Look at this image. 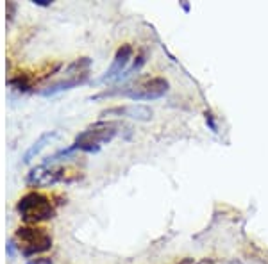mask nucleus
<instances>
[{"label":"nucleus","instance_id":"obj_13","mask_svg":"<svg viewBox=\"0 0 268 264\" xmlns=\"http://www.w3.org/2000/svg\"><path fill=\"white\" fill-rule=\"evenodd\" d=\"M206 121L209 123V127H211L213 132H216V125H215V121H213V116L211 114H206Z\"/></svg>","mask_w":268,"mask_h":264},{"label":"nucleus","instance_id":"obj_12","mask_svg":"<svg viewBox=\"0 0 268 264\" xmlns=\"http://www.w3.org/2000/svg\"><path fill=\"white\" fill-rule=\"evenodd\" d=\"M36 5H41V7H49L52 4V0H34Z\"/></svg>","mask_w":268,"mask_h":264},{"label":"nucleus","instance_id":"obj_10","mask_svg":"<svg viewBox=\"0 0 268 264\" xmlns=\"http://www.w3.org/2000/svg\"><path fill=\"white\" fill-rule=\"evenodd\" d=\"M14 11H16V4L14 2H7V22H13Z\"/></svg>","mask_w":268,"mask_h":264},{"label":"nucleus","instance_id":"obj_4","mask_svg":"<svg viewBox=\"0 0 268 264\" xmlns=\"http://www.w3.org/2000/svg\"><path fill=\"white\" fill-rule=\"evenodd\" d=\"M13 243L14 247L18 248V252H22L25 257H32L50 250V247H52V236L43 227L23 225L16 229Z\"/></svg>","mask_w":268,"mask_h":264},{"label":"nucleus","instance_id":"obj_2","mask_svg":"<svg viewBox=\"0 0 268 264\" xmlns=\"http://www.w3.org/2000/svg\"><path fill=\"white\" fill-rule=\"evenodd\" d=\"M16 212L25 223L34 225L40 221H49L56 216V207L49 196L41 195L38 191H31L18 200Z\"/></svg>","mask_w":268,"mask_h":264},{"label":"nucleus","instance_id":"obj_6","mask_svg":"<svg viewBox=\"0 0 268 264\" xmlns=\"http://www.w3.org/2000/svg\"><path fill=\"white\" fill-rule=\"evenodd\" d=\"M132 54H134V50H132L131 45H122V47L116 50V54H114V59L113 63H111V66L106 70V74L100 77V83L122 77V75L127 72V66L132 59Z\"/></svg>","mask_w":268,"mask_h":264},{"label":"nucleus","instance_id":"obj_9","mask_svg":"<svg viewBox=\"0 0 268 264\" xmlns=\"http://www.w3.org/2000/svg\"><path fill=\"white\" fill-rule=\"evenodd\" d=\"M57 136V132L56 130H52V132H45L43 136H40V139H38V141H36L34 145H32L31 148H29V150L25 152V156H23V163H31V159L32 157L36 156V154H40L41 152V148L45 147V145L49 143L50 139H54Z\"/></svg>","mask_w":268,"mask_h":264},{"label":"nucleus","instance_id":"obj_1","mask_svg":"<svg viewBox=\"0 0 268 264\" xmlns=\"http://www.w3.org/2000/svg\"><path fill=\"white\" fill-rule=\"evenodd\" d=\"M122 123L116 120H102L93 123V125L86 127L77 138H75L72 148L74 150H83V152H98L102 145L109 143L114 136L120 134L122 130Z\"/></svg>","mask_w":268,"mask_h":264},{"label":"nucleus","instance_id":"obj_8","mask_svg":"<svg viewBox=\"0 0 268 264\" xmlns=\"http://www.w3.org/2000/svg\"><path fill=\"white\" fill-rule=\"evenodd\" d=\"M89 74H83V75H66L65 79L61 81H56V83L49 84L47 88L40 91L43 96H52V95H57V93H61V91H66V89H72V88L79 86V84L86 83V79H88Z\"/></svg>","mask_w":268,"mask_h":264},{"label":"nucleus","instance_id":"obj_11","mask_svg":"<svg viewBox=\"0 0 268 264\" xmlns=\"http://www.w3.org/2000/svg\"><path fill=\"white\" fill-rule=\"evenodd\" d=\"M27 264H52V261L49 257H36V259L29 261Z\"/></svg>","mask_w":268,"mask_h":264},{"label":"nucleus","instance_id":"obj_3","mask_svg":"<svg viewBox=\"0 0 268 264\" xmlns=\"http://www.w3.org/2000/svg\"><path fill=\"white\" fill-rule=\"evenodd\" d=\"M81 178V172L70 168V166H59L54 163H43L31 170L27 175V184L31 187H50L59 182H74Z\"/></svg>","mask_w":268,"mask_h":264},{"label":"nucleus","instance_id":"obj_5","mask_svg":"<svg viewBox=\"0 0 268 264\" xmlns=\"http://www.w3.org/2000/svg\"><path fill=\"white\" fill-rule=\"evenodd\" d=\"M168 89H170V84H168V81L165 77H150L132 84L131 88L122 89L120 95L127 96L131 100H136V102H143V100L163 98L168 93Z\"/></svg>","mask_w":268,"mask_h":264},{"label":"nucleus","instance_id":"obj_7","mask_svg":"<svg viewBox=\"0 0 268 264\" xmlns=\"http://www.w3.org/2000/svg\"><path fill=\"white\" fill-rule=\"evenodd\" d=\"M104 116H123V118H132L138 121H149L152 120V109L141 104H131V105H118V107L107 109L104 111Z\"/></svg>","mask_w":268,"mask_h":264}]
</instances>
